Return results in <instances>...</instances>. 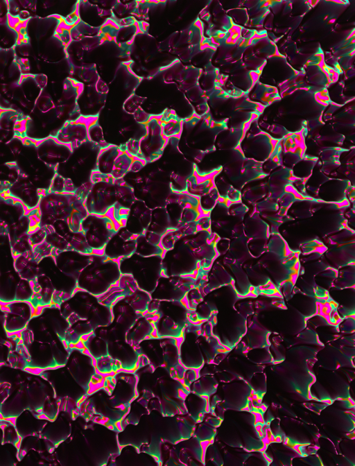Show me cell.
<instances>
[{
  "instance_id": "1",
  "label": "cell",
  "mask_w": 355,
  "mask_h": 466,
  "mask_svg": "<svg viewBox=\"0 0 355 466\" xmlns=\"http://www.w3.org/2000/svg\"><path fill=\"white\" fill-rule=\"evenodd\" d=\"M144 372L141 387H137L138 396L135 399L140 403L148 413L157 411L162 417L187 413L184 399L189 392L182 381L172 377L163 370V374L158 376L157 369H153L149 363L139 365ZM138 376V375H137ZM139 377V376H138Z\"/></svg>"
},
{
  "instance_id": "2",
  "label": "cell",
  "mask_w": 355,
  "mask_h": 466,
  "mask_svg": "<svg viewBox=\"0 0 355 466\" xmlns=\"http://www.w3.org/2000/svg\"><path fill=\"white\" fill-rule=\"evenodd\" d=\"M208 230L184 234L178 238L173 247L162 254V275L164 276H189L212 257L208 250L213 246ZM214 249V248H212Z\"/></svg>"
},
{
  "instance_id": "3",
  "label": "cell",
  "mask_w": 355,
  "mask_h": 466,
  "mask_svg": "<svg viewBox=\"0 0 355 466\" xmlns=\"http://www.w3.org/2000/svg\"><path fill=\"white\" fill-rule=\"evenodd\" d=\"M122 179L132 188L135 199L150 209L164 207L173 192L169 177L155 161L146 163L138 171H128Z\"/></svg>"
},
{
  "instance_id": "4",
  "label": "cell",
  "mask_w": 355,
  "mask_h": 466,
  "mask_svg": "<svg viewBox=\"0 0 355 466\" xmlns=\"http://www.w3.org/2000/svg\"><path fill=\"white\" fill-rule=\"evenodd\" d=\"M101 148L87 140L73 148L69 158L56 168V173L69 180L76 194L84 199L92 185L91 176L96 170L97 157Z\"/></svg>"
},
{
  "instance_id": "5",
  "label": "cell",
  "mask_w": 355,
  "mask_h": 466,
  "mask_svg": "<svg viewBox=\"0 0 355 466\" xmlns=\"http://www.w3.org/2000/svg\"><path fill=\"white\" fill-rule=\"evenodd\" d=\"M40 226L46 227L58 220L71 223L75 231L80 230V223L88 214L83 199L75 193L47 192L38 205Z\"/></svg>"
},
{
  "instance_id": "6",
  "label": "cell",
  "mask_w": 355,
  "mask_h": 466,
  "mask_svg": "<svg viewBox=\"0 0 355 466\" xmlns=\"http://www.w3.org/2000/svg\"><path fill=\"white\" fill-rule=\"evenodd\" d=\"M189 309L181 301L151 299L146 312L153 325L155 337L178 338L188 322Z\"/></svg>"
},
{
  "instance_id": "7",
  "label": "cell",
  "mask_w": 355,
  "mask_h": 466,
  "mask_svg": "<svg viewBox=\"0 0 355 466\" xmlns=\"http://www.w3.org/2000/svg\"><path fill=\"white\" fill-rule=\"evenodd\" d=\"M121 277L119 261L92 253L90 262L77 278V288L98 297L109 291Z\"/></svg>"
},
{
  "instance_id": "8",
  "label": "cell",
  "mask_w": 355,
  "mask_h": 466,
  "mask_svg": "<svg viewBox=\"0 0 355 466\" xmlns=\"http://www.w3.org/2000/svg\"><path fill=\"white\" fill-rule=\"evenodd\" d=\"M135 347L153 369L163 368L172 377L182 380L186 368L180 362L176 338L150 337L141 340Z\"/></svg>"
},
{
  "instance_id": "9",
  "label": "cell",
  "mask_w": 355,
  "mask_h": 466,
  "mask_svg": "<svg viewBox=\"0 0 355 466\" xmlns=\"http://www.w3.org/2000/svg\"><path fill=\"white\" fill-rule=\"evenodd\" d=\"M80 406V413L87 421L103 424L110 429L113 427L114 431H118L116 424L121 422L129 411L114 404L105 385L90 394Z\"/></svg>"
},
{
  "instance_id": "10",
  "label": "cell",
  "mask_w": 355,
  "mask_h": 466,
  "mask_svg": "<svg viewBox=\"0 0 355 466\" xmlns=\"http://www.w3.org/2000/svg\"><path fill=\"white\" fill-rule=\"evenodd\" d=\"M177 137H169L157 165L169 177L173 192L186 191L187 181L195 172V164L187 159L178 148Z\"/></svg>"
},
{
  "instance_id": "11",
  "label": "cell",
  "mask_w": 355,
  "mask_h": 466,
  "mask_svg": "<svg viewBox=\"0 0 355 466\" xmlns=\"http://www.w3.org/2000/svg\"><path fill=\"white\" fill-rule=\"evenodd\" d=\"M162 255L141 256L135 252L121 258L119 266L122 275H130L137 287L150 293L162 275Z\"/></svg>"
},
{
  "instance_id": "12",
  "label": "cell",
  "mask_w": 355,
  "mask_h": 466,
  "mask_svg": "<svg viewBox=\"0 0 355 466\" xmlns=\"http://www.w3.org/2000/svg\"><path fill=\"white\" fill-rule=\"evenodd\" d=\"M92 185L83 199L88 214L105 215L116 203L115 179L96 170L91 176Z\"/></svg>"
},
{
  "instance_id": "13",
  "label": "cell",
  "mask_w": 355,
  "mask_h": 466,
  "mask_svg": "<svg viewBox=\"0 0 355 466\" xmlns=\"http://www.w3.org/2000/svg\"><path fill=\"white\" fill-rule=\"evenodd\" d=\"M164 207L168 218L169 230L178 229L197 221L202 212L198 198L185 191L172 192Z\"/></svg>"
},
{
  "instance_id": "14",
  "label": "cell",
  "mask_w": 355,
  "mask_h": 466,
  "mask_svg": "<svg viewBox=\"0 0 355 466\" xmlns=\"http://www.w3.org/2000/svg\"><path fill=\"white\" fill-rule=\"evenodd\" d=\"M118 228L114 220L106 214H88L80 223V230L93 250H103Z\"/></svg>"
},
{
  "instance_id": "15",
  "label": "cell",
  "mask_w": 355,
  "mask_h": 466,
  "mask_svg": "<svg viewBox=\"0 0 355 466\" xmlns=\"http://www.w3.org/2000/svg\"><path fill=\"white\" fill-rule=\"evenodd\" d=\"M39 271L50 279L53 288V302L60 304L69 297L77 288V279L62 272L57 266L53 255L44 257L38 261Z\"/></svg>"
},
{
  "instance_id": "16",
  "label": "cell",
  "mask_w": 355,
  "mask_h": 466,
  "mask_svg": "<svg viewBox=\"0 0 355 466\" xmlns=\"http://www.w3.org/2000/svg\"><path fill=\"white\" fill-rule=\"evenodd\" d=\"M137 381L135 372H121L107 379L105 386L117 407L129 411L131 403L138 397Z\"/></svg>"
},
{
  "instance_id": "17",
  "label": "cell",
  "mask_w": 355,
  "mask_h": 466,
  "mask_svg": "<svg viewBox=\"0 0 355 466\" xmlns=\"http://www.w3.org/2000/svg\"><path fill=\"white\" fill-rule=\"evenodd\" d=\"M64 366L76 383L85 392L89 390L96 369L93 357L83 349L73 347L69 350Z\"/></svg>"
},
{
  "instance_id": "18",
  "label": "cell",
  "mask_w": 355,
  "mask_h": 466,
  "mask_svg": "<svg viewBox=\"0 0 355 466\" xmlns=\"http://www.w3.org/2000/svg\"><path fill=\"white\" fill-rule=\"evenodd\" d=\"M146 131L139 141V158L146 163L157 160L161 155L168 138L162 133L159 116H151L146 123Z\"/></svg>"
},
{
  "instance_id": "19",
  "label": "cell",
  "mask_w": 355,
  "mask_h": 466,
  "mask_svg": "<svg viewBox=\"0 0 355 466\" xmlns=\"http://www.w3.org/2000/svg\"><path fill=\"white\" fill-rule=\"evenodd\" d=\"M196 279L190 276H164L157 280L154 290L150 293V298L157 300H178L184 298L191 289Z\"/></svg>"
},
{
  "instance_id": "20",
  "label": "cell",
  "mask_w": 355,
  "mask_h": 466,
  "mask_svg": "<svg viewBox=\"0 0 355 466\" xmlns=\"http://www.w3.org/2000/svg\"><path fill=\"white\" fill-rule=\"evenodd\" d=\"M164 418L157 433L162 442L175 445L193 435L196 422L187 413Z\"/></svg>"
},
{
  "instance_id": "21",
  "label": "cell",
  "mask_w": 355,
  "mask_h": 466,
  "mask_svg": "<svg viewBox=\"0 0 355 466\" xmlns=\"http://www.w3.org/2000/svg\"><path fill=\"white\" fill-rule=\"evenodd\" d=\"M199 325L189 322L182 332V339L178 346L181 365L186 369H199L205 359L196 341Z\"/></svg>"
},
{
  "instance_id": "22",
  "label": "cell",
  "mask_w": 355,
  "mask_h": 466,
  "mask_svg": "<svg viewBox=\"0 0 355 466\" xmlns=\"http://www.w3.org/2000/svg\"><path fill=\"white\" fill-rule=\"evenodd\" d=\"M98 301L97 296L77 288L69 297L59 304V308L71 324L78 320H87L91 307Z\"/></svg>"
},
{
  "instance_id": "23",
  "label": "cell",
  "mask_w": 355,
  "mask_h": 466,
  "mask_svg": "<svg viewBox=\"0 0 355 466\" xmlns=\"http://www.w3.org/2000/svg\"><path fill=\"white\" fill-rule=\"evenodd\" d=\"M39 158L46 164L56 168L70 156L72 148L58 141L54 137L35 140Z\"/></svg>"
},
{
  "instance_id": "24",
  "label": "cell",
  "mask_w": 355,
  "mask_h": 466,
  "mask_svg": "<svg viewBox=\"0 0 355 466\" xmlns=\"http://www.w3.org/2000/svg\"><path fill=\"white\" fill-rule=\"evenodd\" d=\"M136 237L124 226L119 227L105 244L103 254L114 260L131 255L135 251Z\"/></svg>"
},
{
  "instance_id": "25",
  "label": "cell",
  "mask_w": 355,
  "mask_h": 466,
  "mask_svg": "<svg viewBox=\"0 0 355 466\" xmlns=\"http://www.w3.org/2000/svg\"><path fill=\"white\" fill-rule=\"evenodd\" d=\"M95 117L80 116L75 120L67 121L54 137L60 142L69 145L73 148L88 140L87 129Z\"/></svg>"
},
{
  "instance_id": "26",
  "label": "cell",
  "mask_w": 355,
  "mask_h": 466,
  "mask_svg": "<svg viewBox=\"0 0 355 466\" xmlns=\"http://www.w3.org/2000/svg\"><path fill=\"white\" fill-rule=\"evenodd\" d=\"M4 312V329L14 333L26 328L33 317V307L29 301L15 300L6 303Z\"/></svg>"
},
{
  "instance_id": "27",
  "label": "cell",
  "mask_w": 355,
  "mask_h": 466,
  "mask_svg": "<svg viewBox=\"0 0 355 466\" xmlns=\"http://www.w3.org/2000/svg\"><path fill=\"white\" fill-rule=\"evenodd\" d=\"M51 255L54 257L58 268L62 272L76 279L92 259V254H85L75 250L62 251L53 250Z\"/></svg>"
},
{
  "instance_id": "28",
  "label": "cell",
  "mask_w": 355,
  "mask_h": 466,
  "mask_svg": "<svg viewBox=\"0 0 355 466\" xmlns=\"http://www.w3.org/2000/svg\"><path fill=\"white\" fill-rule=\"evenodd\" d=\"M200 442L193 435L178 442L170 451L168 460L173 461L171 465H196L195 460L202 462V448Z\"/></svg>"
},
{
  "instance_id": "29",
  "label": "cell",
  "mask_w": 355,
  "mask_h": 466,
  "mask_svg": "<svg viewBox=\"0 0 355 466\" xmlns=\"http://www.w3.org/2000/svg\"><path fill=\"white\" fill-rule=\"evenodd\" d=\"M30 367L48 368L58 367L50 343L24 340Z\"/></svg>"
},
{
  "instance_id": "30",
  "label": "cell",
  "mask_w": 355,
  "mask_h": 466,
  "mask_svg": "<svg viewBox=\"0 0 355 466\" xmlns=\"http://www.w3.org/2000/svg\"><path fill=\"white\" fill-rule=\"evenodd\" d=\"M108 355L116 361L122 370L134 371L139 366L140 354L125 340L107 343Z\"/></svg>"
},
{
  "instance_id": "31",
  "label": "cell",
  "mask_w": 355,
  "mask_h": 466,
  "mask_svg": "<svg viewBox=\"0 0 355 466\" xmlns=\"http://www.w3.org/2000/svg\"><path fill=\"white\" fill-rule=\"evenodd\" d=\"M7 191L8 195L20 201L28 209L38 207L42 196L46 194L21 175Z\"/></svg>"
},
{
  "instance_id": "32",
  "label": "cell",
  "mask_w": 355,
  "mask_h": 466,
  "mask_svg": "<svg viewBox=\"0 0 355 466\" xmlns=\"http://www.w3.org/2000/svg\"><path fill=\"white\" fill-rule=\"evenodd\" d=\"M151 211L143 201L136 199L128 209L123 226L136 236L143 234L150 224Z\"/></svg>"
},
{
  "instance_id": "33",
  "label": "cell",
  "mask_w": 355,
  "mask_h": 466,
  "mask_svg": "<svg viewBox=\"0 0 355 466\" xmlns=\"http://www.w3.org/2000/svg\"><path fill=\"white\" fill-rule=\"evenodd\" d=\"M0 200V234H7L8 229L26 214L25 206L8 195Z\"/></svg>"
},
{
  "instance_id": "34",
  "label": "cell",
  "mask_w": 355,
  "mask_h": 466,
  "mask_svg": "<svg viewBox=\"0 0 355 466\" xmlns=\"http://www.w3.org/2000/svg\"><path fill=\"white\" fill-rule=\"evenodd\" d=\"M71 433V422L66 415L62 413L57 415L54 420L46 421L40 434L55 446H58L67 440Z\"/></svg>"
},
{
  "instance_id": "35",
  "label": "cell",
  "mask_w": 355,
  "mask_h": 466,
  "mask_svg": "<svg viewBox=\"0 0 355 466\" xmlns=\"http://www.w3.org/2000/svg\"><path fill=\"white\" fill-rule=\"evenodd\" d=\"M46 421L28 408L16 417L15 428L21 438L40 434Z\"/></svg>"
},
{
  "instance_id": "36",
  "label": "cell",
  "mask_w": 355,
  "mask_h": 466,
  "mask_svg": "<svg viewBox=\"0 0 355 466\" xmlns=\"http://www.w3.org/2000/svg\"><path fill=\"white\" fill-rule=\"evenodd\" d=\"M154 327L151 320L141 313L125 334V340L133 346L145 338L153 337Z\"/></svg>"
},
{
  "instance_id": "37",
  "label": "cell",
  "mask_w": 355,
  "mask_h": 466,
  "mask_svg": "<svg viewBox=\"0 0 355 466\" xmlns=\"http://www.w3.org/2000/svg\"><path fill=\"white\" fill-rule=\"evenodd\" d=\"M112 320L128 331L141 314L137 312L123 297L116 300L112 306Z\"/></svg>"
},
{
  "instance_id": "38",
  "label": "cell",
  "mask_w": 355,
  "mask_h": 466,
  "mask_svg": "<svg viewBox=\"0 0 355 466\" xmlns=\"http://www.w3.org/2000/svg\"><path fill=\"white\" fill-rule=\"evenodd\" d=\"M21 278L15 268L0 273V302L6 304L16 300L17 287Z\"/></svg>"
},
{
  "instance_id": "39",
  "label": "cell",
  "mask_w": 355,
  "mask_h": 466,
  "mask_svg": "<svg viewBox=\"0 0 355 466\" xmlns=\"http://www.w3.org/2000/svg\"><path fill=\"white\" fill-rule=\"evenodd\" d=\"M161 236L146 230L136 237L135 252L141 256L162 255L164 250L159 245Z\"/></svg>"
},
{
  "instance_id": "40",
  "label": "cell",
  "mask_w": 355,
  "mask_h": 466,
  "mask_svg": "<svg viewBox=\"0 0 355 466\" xmlns=\"http://www.w3.org/2000/svg\"><path fill=\"white\" fill-rule=\"evenodd\" d=\"M14 266L19 275L28 281H33L39 274L38 261L34 258L33 251L16 256Z\"/></svg>"
},
{
  "instance_id": "41",
  "label": "cell",
  "mask_w": 355,
  "mask_h": 466,
  "mask_svg": "<svg viewBox=\"0 0 355 466\" xmlns=\"http://www.w3.org/2000/svg\"><path fill=\"white\" fill-rule=\"evenodd\" d=\"M123 150L118 146L108 144L101 148L96 163V171L101 174L111 176L114 162Z\"/></svg>"
},
{
  "instance_id": "42",
  "label": "cell",
  "mask_w": 355,
  "mask_h": 466,
  "mask_svg": "<svg viewBox=\"0 0 355 466\" xmlns=\"http://www.w3.org/2000/svg\"><path fill=\"white\" fill-rule=\"evenodd\" d=\"M206 397L191 391L185 397L184 406L187 413L196 423L201 422L205 413L207 412L208 405Z\"/></svg>"
},
{
  "instance_id": "43",
  "label": "cell",
  "mask_w": 355,
  "mask_h": 466,
  "mask_svg": "<svg viewBox=\"0 0 355 466\" xmlns=\"http://www.w3.org/2000/svg\"><path fill=\"white\" fill-rule=\"evenodd\" d=\"M87 320L94 330L109 325L112 320V307L96 302L91 307Z\"/></svg>"
},
{
  "instance_id": "44",
  "label": "cell",
  "mask_w": 355,
  "mask_h": 466,
  "mask_svg": "<svg viewBox=\"0 0 355 466\" xmlns=\"http://www.w3.org/2000/svg\"><path fill=\"white\" fill-rule=\"evenodd\" d=\"M116 188V203L112 209H128L136 200L132 188L121 178L115 180Z\"/></svg>"
},
{
  "instance_id": "45",
  "label": "cell",
  "mask_w": 355,
  "mask_h": 466,
  "mask_svg": "<svg viewBox=\"0 0 355 466\" xmlns=\"http://www.w3.org/2000/svg\"><path fill=\"white\" fill-rule=\"evenodd\" d=\"M169 227V221L164 207L152 209L150 222L146 230L162 237Z\"/></svg>"
},
{
  "instance_id": "46",
  "label": "cell",
  "mask_w": 355,
  "mask_h": 466,
  "mask_svg": "<svg viewBox=\"0 0 355 466\" xmlns=\"http://www.w3.org/2000/svg\"><path fill=\"white\" fill-rule=\"evenodd\" d=\"M94 331L87 320H78L71 324L66 333L64 341L67 345L78 343L83 337Z\"/></svg>"
},
{
  "instance_id": "47",
  "label": "cell",
  "mask_w": 355,
  "mask_h": 466,
  "mask_svg": "<svg viewBox=\"0 0 355 466\" xmlns=\"http://www.w3.org/2000/svg\"><path fill=\"white\" fill-rule=\"evenodd\" d=\"M83 344L89 354L96 359L108 355L107 343L93 332L83 337Z\"/></svg>"
},
{
  "instance_id": "48",
  "label": "cell",
  "mask_w": 355,
  "mask_h": 466,
  "mask_svg": "<svg viewBox=\"0 0 355 466\" xmlns=\"http://www.w3.org/2000/svg\"><path fill=\"white\" fill-rule=\"evenodd\" d=\"M15 257L7 234H0V273L15 269Z\"/></svg>"
},
{
  "instance_id": "49",
  "label": "cell",
  "mask_w": 355,
  "mask_h": 466,
  "mask_svg": "<svg viewBox=\"0 0 355 466\" xmlns=\"http://www.w3.org/2000/svg\"><path fill=\"white\" fill-rule=\"evenodd\" d=\"M92 332L107 343H110L125 340L127 331L118 323L112 321L106 326L96 328Z\"/></svg>"
},
{
  "instance_id": "50",
  "label": "cell",
  "mask_w": 355,
  "mask_h": 466,
  "mask_svg": "<svg viewBox=\"0 0 355 466\" xmlns=\"http://www.w3.org/2000/svg\"><path fill=\"white\" fill-rule=\"evenodd\" d=\"M138 313L146 312L151 298L150 293L136 287L122 297Z\"/></svg>"
},
{
  "instance_id": "51",
  "label": "cell",
  "mask_w": 355,
  "mask_h": 466,
  "mask_svg": "<svg viewBox=\"0 0 355 466\" xmlns=\"http://www.w3.org/2000/svg\"><path fill=\"white\" fill-rule=\"evenodd\" d=\"M134 159L135 157L123 150L114 162L111 177L115 180L123 178L129 171Z\"/></svg>"
},
{
  "instance_id": "52",
  "label": "cell",
  "mask_w": 355,
  "mask_h": 466,
  "mask_svg": "<svg viewBox=\"0 0 355 466\" xmlns=\"http://www.w3.org/2000/svg\"><path fill=\"white\" fill-rule=\"evenodd\" d=\"M216 382L209 376L199 377L190 385L189 391L197 395L208 397L216 390Z\"/></svg>"
},
{
  "instance_id": "53",
  "label": "cell",
  "mask_w": 355,
  "mask_h": 466,
  "mask_svg": "<svg viewBox=\"0 0 355 466\" xmlns=\"http://www.w3.org/2000/svg\"><path fill=\"white\" fill-rule=\"evenodd\" d=\"M96 370L102 374H111L121 370L120 364L109 355L95 359Z\"/></svg>"
},
{
  "instance_id": "54",
  "label": "cell",
  "mask_w": 355,
  "mask_h": 466,
  "mask_svg": "<svg viewBox=\"0 0 355 466\" xmlns=\"http://www.w3.org/2000/svg\"><path fill=\"white\" fill-rule=\"evenodd\" d=\"M88 140L96 144L100 148L105 147L108 144L104 139L102 128L98 123V119L89 125L87 129Z\"/></svg>"
},
{
  "instance_id": "55",
  "label": "cell",
  "mask_w": 355,
  "mask_h": 466,
  "mask_svg": "<svg viewBox=\"0 0 355 466\" xmlns=\"http://www.w3.org/2000/svg\"><path fill=\"white\" fill-rule=\"evenodd\" d=\"M207 422H202L198 426L194 428L193 435L200 442L208 441L212 439L215 433L214 429L209 424V420Z\"/></svg>"
},
{
  "instance_id": "56",
  "label": "cell",
  "mask_w": 355,
  "mask_h": 466,
  "mask_svg": "<svg viewBox=\"0 0 355 466\" xmlns=\"http://www.w3.org/2000/svg\"><path fill=\"white\" fill-rule=\"evenodd\" d=\"M3 426L5 427L4 429H2L3 442L16 445L18 442L20 436L18 434L15 426L12 424H8L6 425L5 424Z\"/></svg>"
},
{
  "instance_id": "57",
  "label": "cell",
  "mask_w": 355,
  "mask_h": 466,
  "mask_svg": "<svg viewBox=\"0 0 355 466\" xmlns=\"http://www.w3.org/2000/svg\"><path fill=\"white\" fill-rule=\"evenodd\" d=\"M46 236L45 228L40 226L29 232V240L33 248L44 242Z\"/></svg>"
},
{
  "instance_id": "58",
  "label": "cell",
  "mask_w": 355,
  "mask_h": 466,
  "mask_svg": "<svg viewBox=\"0 0 355 466\" xmlns=\"http://www.w3.org/2000/svg\"><path fill=\"white\" fill-rule=\"evenodd\" d=\"M0 110H1V109H0ZM1 111H0V114H1Z\"/></svg>"
}]
</instances>
